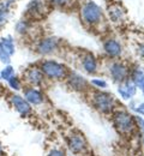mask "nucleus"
<instances>
[{
    "label": "nucleus",
    "mask_w": 144,
    "mask_h": 156,
    "mask_svg": "<svg viewBox=\"0 0 144 156\" xmlns=\"http://www.w3.org/2000/svg\"><path fill=\"white\" fill-rule=\"evenodd\" d=\"M23 98H25L31 106H39V105L43 103L44 95L36 87H26L24 89V96Z\"/></svg>",
    "instance_id": "nucleus-9"
},
{
    "label": "nucleus",
    "mask_w": 144,
    "mask_h": 156,
    "mask_svg": "<svg viewBox=\"0 0 144 156\" xmlns=\"http://www.w3.org/2000/svg\"><path fill=\"white\" fill-rule=\"evenodd\" d=\"M137 52H138V54H139L142 58H144V43L139 44V46L137 47Z\"/></svg>",
    "instance_id": "nucleus-27"
},
{
    "label": "nucleus",
    "mask_w": 144,
    "mask_h": 156,
    "mask_svg": "<svg viewBox=\"0 0 144 156\" xmlns=\"http://www.w3.org/2000/svg\"><path fill=\"white\" fill-rule=\"evenodd\" d=\"M67 143H68L70 149H71L75 154L83 153L84 149L86 148V142H85L83 135H79V133L71 135V136L68 137V139H67Z\"/></svg>",
    "instance_id": "nucleus-11"
},
{
    "label": "nucleus",
    "mask_w": 144,
    "mask_h": 156,
    "mask_svg": "<svg viewBox=\"0 0 144 156\" xmlns=\"http://www.w3.org/2000/svg\"><path fill=\"white\" fill-rule=\"evenodd\" d=\"M7 84H9V87H10L12 90H15V91H18V90L22 89V80H21V78H18L17 76H13V77L10 78V79L7 80Z\"/></svg>",
    "instance_id": "nucleus-22"
},
{
    "label": "nucleus",
    "mask_w": 144,
    "mask_h": 156,
    "mask_svg": "<svg viewBox=\"0 0 144 156\" xmlns=\"http://www.w3.org/2000/svg\"><path fill=\"white\" fill-rule=\"evenodd\" d=\"M109 73L112 78L115 80V82H124L127 79L128 76V69L126 65H124L123 62H113L111 66H109Z\"/></svg>",
    "instance_id": "nucleus-7"
},
{
    "label": "nucleus",
    "mask_w": 144,
    "mask_h": 156,
    "mask_svg": "<svg viewBox=\"0 0 144 156\" xmlns=\"http://www.w3.org/2000/svg\"><path fill=\"white\" fill-rule=\"evenodd\" d=\"M16 0H2L0 2V28H2L10 18L11 7Z\"/></svg>",
    "instance_id": "nucleus-15"
},
{
    "label": "nucleus",
    "mask_w": 144,
    "mask_h": 156,
    "mask_svg": "<svg viewBox=\"0 0 144 156\" xmlns=\"http://www.w3.org/2000/svg\"><path fill=\"white\" fill-rule=\"evenodd\" d=\"M4 155V148H2V144H1V140H0V156Z\"/></svg>",
    "instance_id": "nucleus-29"
},
{
    "label": "nucleus",
    "mask_w": 144,
    "mask_h": 156,
    "mask_svg": "<svg viewBox=\"0 0 144 156\" xmlns=\"http://www.w3.org/2000/svg\"><path fill=\"white\" fill-rule=\"evenodd\" d=\"M29 29H30V23L26 20H18V22L16 23V33L19 34V35L26 34V33L29 31Z\"/></svg>",
    "instance_id": "nucleus-21"
},
{
    "label": "nucleus",
    "mask_w": 144,
    "mask_h": 156,
    "mask_svg": "<svg viewBox=\"0 0 144 156\" xmlns=\"http://www.w3.org/2000/svg\"><path fill=\"white\" fill-rule=\"evenodd\" d=\"M81 18L89 25H97L103 22L102 9L94 1H86L81 7Z\"/></svg>",
    "instance_id": "nucleus-1"
},
{
    "label": "nucleus",
    "mask_w": 144,
    "mask_h": 156,
    "mask_svg": "<svg viewBox=\"0 0 144 156\" xmlns=\"http://www.w3.org/2000/svg\"><path fill=\"white\" fill-rule=\"evenodd\" d=\"M44 2L41 0H31L26 6V13L31 20H36L43 16Z\"/></svg>",
    "instance_id": "nucleus-10"
},
{
    "label": "nucleus",
    "mask_w": 144,
    "mask_h": 156,
    "mask_svg": "<svg viewBox=\"0 0 144 156\" xmlns=\"http://www.w3.org/2000/svg\"><path fill=\"white\" fill-rule=\"evenodd\" d=\"M0 93H1V85H0Z\"/></svg>",
    "instance_id": "nucleus-30"
},
{
    "label": "nucleus",
    "mask_w": 144,
    "mask_h": 156,
    "mask_svg": "<svg viewBox=\"0 0 144 156\" xmlns=\"http://www.w3.org/2000/svg\"><path fill=\"white\" fill-rule=\"evenodd\" d=\"M24 79L31 85V87H39L43 83L44 76L41 72L40 67H29L24 72Z\"/></svg>",
    "instance_id": "nucleus-8"
},
{
    "label": "nucleus",
    "mask_w": 144,
    "mask_h": 156,
    "mask_svg": "<svg viewBox=\"0 0 144 156\" xmlns=\"http://www.w3.org/2000/svg\"><path fill=\"white\" fill-rule=\"evenodd\" d=\"M108 16H109V20H112L113 23H121L126 18V12H125V10L120 5L115 4V5L109 6Z\"/></svg>",
    "instance_id": "nucleus-14"
},
{
    "label": "nucleus",
    "mask_w": 144,
    "mask_h": 156,
    "mask_svg": "<svg viewBox=\"0 0 144 156\" xmlns=\"http://www.w3.org/2000/svg\"><path fill=\"white\" fill-rule=\"evenodd\" d=\"M59 42L55 37H43L36 44V52L40 55H49L58 49Z\"/></svg>",
    "instance_id": "nucleus-6"
},
{
    "label": "nucleus",
    "mask_w": 144,
    "mask_h": 156,
    "mask_svg": "<svg viewBox=\"0 0 144 156\" xmlns=\"http://www.w3.org/2000/svg\"><path fill=\"white\" fill-rule=\"evenodd\" d=\"M93 106L101 113H109L114 109L115 106L114 96L107 93L96 91L93 94Z\"/></svg>",
    "instance_id": "nucleus-4"
},
{
    "label": "nucleus",
    "mask_w": 144,
    "mask_h": 156,
    "mask_svg": "<svg viewBox=\"0 0 144 156\" xmlns=\"http://www.w3.org/2000/svg\"><path fill=\"white\" fill-rule=\"evenodd\" d=\"M143 143H144V139H143Z\"/></svg>",
    "instance_id": "nucleus-31"
},
{
    "label": "nucleus",
    "mask_w": 144,
    "mask_h": 156,
    "mask_svg": "<svg viewBox=\"0 0 144 156\" xmlns=\"http://www.w3.org/2000/svg\"><path fill=\"white\" fill-rule=\"evenodd\" d=\"M10 103L13 107V109L21 117H28L31 113V105L18 94H11L10 95Z\"/></svg>",
    "instance_id": "nucleus-5"
},
{
    "label": "nucleus",
    "mask_w": 144,
    "mask_h": 156,
    "mask_svg": "<svg viewBox=\"0 0 144 156\" xmlns=\"http://www.w3.org/2000/svg\"><path fill=\"white\" fill-rule=\"evenodd\" d=\"M0 43L1 46L4 47V49L12 57L15 53H16V44H15V40L12 36H4L0 39Z\"/></svg>",
    "instance_id": "nucleus-18"
},
{
    "label": "nucleus",
    "mask_w": 144,
    "mask_h": 156,
    "mask_svg": "<svg viewBox=\"0 0 144 156\" xmlns=\"http://www.w3.org/2000/svg\"><path fill=\"white\" fill-rule=\"evenodd\" d=\"M136 85L133 84V82L131 80H128V79H126V80H124L120 83V85H119V88H118V91H119V94H120V96L124 98V100H128V98H131L132 96H135V94H136Z\"/></svg>",
    "instance_id": "nucleus-13"
},
{
    "label": "nucleus",
    "mask_w": 144,
    "mask_h": 156,
    "mask_svg": "<svg viewBox=\"0 0 144 156\" xmlns=\"http://www.w3.org/2000/svg\"><path fill=\"white\" fill-rule=\"evenodd\" d=\"M47 156H65V151L60 148H53L52 150H49Z\"/></svg>",
    "instance_id": "nucleus-25"
},
{
    "label": "nucleus",
    "mask_w": 144,
    "mask_h": 156,
    "mask_svg": "<svg viewBox=\"0 0 144 156\" xmlns=\"http://www.w3.org/2000/svg\"><path fill=\"white\" fill-rule=\"evenodd\" d=\"M113 121L115 127L120 133H132V131L136 129V119L130 115L125 111H117L113 114Z\"/></svg>",
    "instance_id": "nucleus-3"
},
{
    "label": "nucleus",
    "mask_w": 144,
    "mask_h": 156,
    "mask_svg": "<svg viewBox=\"0 0 144 156\" xmlns=\"http://www.w3.org/2000/svg\"><path fill=\"white\" fill-rule=\"evenodd\" d=\"M91 84H94L95 87H97V88H101V89H104V88H107V82L106 80H103V79H93L91 80Z\"/></svg>",
    "instance_id": "nucleus-26"
},
{
    "label": "nucleus",
    "mask_w": 144,
    "mask_h": 156,
    "mask_svg": "<svg viewBox=\"0 0 144 156\" xmlns=\"http://www.w3.org/2000/svg\"><path fill=\"white\" fill-rule=\"evenodd\" d=\"M46 2L54 7H65L73 2V0H46Z\"/></svg>",
    "instance_id": "nucleus-23"
},
{
    "label": "nucleus",
    "mask_w": 144,
    "mask_h": 156,
    "mask_svg": "<svg viewBox=\"0 0 144 156\" xmlns=\"http://www.w3.org/2000/svg\"><path fill=\"white\" fill-rule=\"evenodd\" d=\"M103 49L104 52L112 57V58H118L121 55V52H123V47L121 44L117 41L115 39H108L103 42Z\"/></svg>",
    "instance_id": "nucleus-12"
},
{
    "label": "nucleus",
    "mask_w": 144,
    "mask_h": 156,
    "mask_svg": "<svg viewBox=\"0 0 144 156\" xmlns=\"http://www.w3.org/2000/svg\"><path fill=\"white\" fill-rule=\"evenodd\" d=\"M15 76V69L13 66H11L10 64L9 65H5V67L2 70H0V78L5 82H7L11 77Z\"/></svg>",
    "instance_id": "nucleus-20"
},
{
    "label": "nucleus",
    "mask_w": 144,
    "mask_h": 156,
    "mask_svg": "<svg viewBox=\"0 0 144 156\" xmlns=\"http://www.w3.org/2000/svg\"><path fill=\"white\" fill-rule=\"evenodd\" d=\"M0 79H1V78H0Z\"/></svg>",
    "instance_id": "nucleus-32"
},
{
    "label": "nucleus",
    "mask_w": 144,
    "mask_h": 156,
    "mask_svg": "<svg viewBox=\"0 0 144 156\" xmlns=\"http://www.w3.org/2000/svg\"><path fill=\"white\" fill-rule=\"evenodd\" d=\"M68 79V84L72 89L75 90H84L85 88H88V82L79 75H76V73H72L70 76H67Z\"/></svg>",
    "instance_id": "nucleus-17"
},
{
    "label": "nucleus",
    "mask_w": 144,
    "mask_h": 156,
    "mask_svg": "<svg viewBox=\"0 0 144 156\" xmlns=\"http://www.w3.org/2000/svg\"><path fill=\"white\" fill-rule=\"evenodd\" d=\"M136 111H137L139 114L144 115V102H143V103H141V105H138V107L136 108Z\"/></svg>",
    "instance_id": "nucleus-28"
},
{
    "label": "nucleus",
    "mask_w": 144,
    "mask_h": 156,
    "mask_svg": "<svg viewBox=\"0 0 144 156\" xmlns=\"http://www.w3.org/2000/svg\"><path fill=\"white\" fill-rule=\"evenodd\" d=\"M10 61H11V55L4 49V47L0 43V62H2L5 65H9Z\"/></svg>",
    "instance_id": "nucleus-24"
},
{
    "label": "nucleus",
    "mask_w": 144,
    "mask_h": 156,
    "mask_svg": "<svg viewBox=\"0 0 144 156\" xmlns=\"http://www.w3.org/2000/svg\"><path fill=\"white\" fill-rule=\"evenodd\" d=\"M40 70L44 77L54 79V80L64 79L68 76L67 70L62 64L55 61V60H51V59L42 60L40 64Z\"/></svg>",
    "instance_id": "nucleus-2"
},
{
    "label": "nucleus",
    "mask_w": 144,
    "mask_h": 156,
    "mask_svg": "<svg viewBox=\"0 0 144 156\" xmlns=\"http://www.w3.org/2000/svg\"><path fill=\"white\" fill-rule=\"evenodd\" d=\"M82 66L88 73H95L97 71V60L93 54L88 53L82 58Z\"/></svg>",
    "instance_id": "nucleus-16"
},
{
    "label": "nucleus",
    "mask_w": 144,
    "mask_h": 156,
    "mask_svg": "<svg viewBox=\"0 0 144 156\" xmlns=\"http://www.w3.org/2000/svg\"><path fill=\"white\" fill-rule=\"evenodd\" d=\"M132 82L144 93V72L142 70L137 69L132 72Z\"/></svg>",
    "instance_id": "nucleus-19"
}]
</instances>
